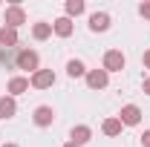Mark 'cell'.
<instances>
[{"instance_id": "obj_1", "label": "cell", "mask_w": 150, "mask_h": 147, "mask_svg": "<svg viewBox=\"0 0 150 147\" xmlns=\"http://www.w3.org/2000/svg\"><path fill=\"white\" fill-rule=\"evenodd\" d=\"M15 64H18V69H26V72L35 75L40 69V55H38L35 49H20L18 58H15Z\"/></svg>"}, {"instance_id": "obj_2", "label": "cell", "mask_w": 150, "mask_h": 147, "mask_svg": "<svg viewBox=\"0 0 150 147\" xmlns=\"http://www.w3.org/2000/svg\"><path fill=\"white\" fill-rule=\"evenodd\" d=\"M124 66H127V58H124L121 49H107L104 52V69L107 72H121Z\"/></svg>"}, {"instance_id": "obj_3", "label": "cell", "mask_w": 150, "mask_h": 147, "mask_svg": "<svg viewBox=\"0 0 150 147\" xmlns=\"http://www.w3.org/2000/svg\"><path fill=\"white\" fill-rule=\"evenodd\" d=\"M3 23H6V29H20L23 23H26V12H23V6H9L6 9V15H3Z\"/></svg>"}, {"instance_id": "obj_4", "label": "cell", "mask_w": 150, "mask_h": 147, "mask_svg": "<svg viewBox=\"0 0 150 147\" xmlns=\"http://www.w3.org/2000/svg\"><path fill=\"white\" fill-rule=\"evenodd\" d=\"M115 118L121 121V127H136V124L142 121V110H139L136 104H124V107H121V112H118Z\"/></svg>"}, {"instance_id": "obj_5", "label": "cell", "mask_w": 150, "mask_h": 147, "mask_svg": "<svg viewBox=\"0 0 150 147\" xmlns=\"http://www.w3.org/2000/svg\"><path fill=\"white\" fill-rule=\"evenodd\" d=\"M110 84V72L101 66V69H87V87L90 90H104Z\"/></svg>"}, {"instance_id": "obj_6", "label": "cell", "mask_w": 150, "mask_h": 147, "mask_svg": "<svg viewBox=\"0 0 150 147\" xmlns=\"http://www.w3.org/2000/svg\"><path fill=\"white\" fill-rule=\"evenodd\" d=\"M52 84H55V72L52 69H38L29 78V87H35V90H49Z\"/></svg>"}, {"instance_id": "obj_7", "label": "cell", "mask_w": 150, "mask_h": 147, "mask_svg": "<svg viewBox=\"0 0 150 147\" xmlns=\"http://www.w3.org/2000/svg\"><path fill=\"white\" fill-rule=\"evenodd\" d=\"M26 90H29V78H26V75H15V78H9V84H6V95H12V98L23 95Z\"/></svg>"}, {"instance_id": "obj_8", "label": "cell", "mask_w": 150, "mask_h": 147, "mask_svg": "<svg viewBox=\"0 0 150 147\" xmlns=\"http://www.w3.org/2000/svg\"><path fill=\"white\" fill-rule=\"evenodd\" d=\"M32 121H35L38 127H52V121H55V110L52 107H38L32 112Z\"/></svg>"}, {"instance_id": "obj_9", "label": "cell", "mask_w": 150, "mask_h": 147, "mask_svg": "<svg viewBox=\"0 0 150 147\" xmlns=\"http://www.w3.org/2000/svg\"><path fill=\"white\" fill-rule=\"evenodd\" d=\"M90 139H93V130L87 127V124H78V127H72L69 130V141H72V144H87V141H90Z\"/></svg>"}, {"instance_id": "obj_10", "label": "cell", "mask_w": 150, "mask_h": 147, "mask_svg": "<svg viewBox=\"0 0 150 147\" xmlns=\"http://www.w3.org/2000/svg\"><path fill=\"white\" fill-rule=\"evenodd\" d=\"M110 29V15L107 12H93L90 15V32H107Z\"/></svg>"}, {"instance_id": "obj_11", "label": "cell", "mask_w": 150, "mask_h": 147, "mask_svg": "<svg viewBox=\"0 0 150 147\" xmlns=\"http://www.w3.org/2000/svg\"><path fill=\"white\" fill-rule=\"evenodd\" d=\"M15 112H18V101L12 98V95H3L0 98V118L6 121V118H15Z\"/></svg>"}, {"instance_id": "obj_12", "label": "cell", "mask_w": 150, "mask_h": 147, "mask_svg": "<svg viewBox=\"0 0 150 147\" xmlns=\"http://www.w3.org/2000/svg\"><path fill=\"white\" fill-rule=\"evenodd\" d=\"M72 29H75V26H72V20L67 18V15H64V18H58L55 23H52V32H55L58 37H69V35H72Z\"/></svg>"}, {"instance_id": "obj_13", "label": "cell", "mask_w": 150, "mask_h": 147, "mask_svg": "<svg viewBox=\"0 0 150 147\" xmlns=\"http://www.w3.org/2000/svg\"><path fill=\"white\" fill-rule=\"evenodd\" d=\"M0 46H6V49H15L18 46V29H0Z\"/></svg>"}, {"instance_id": "obj_14", "label": "cell", "mask_w": 150, "mask_h": 147, "mask_svg": "<svg viewBox=\"0 0 150 147\" xmlns=\"http://www.w3.org/2000/svg\"><path fill=\"white\" fill-rule=\"evenodd\" d=\"M67 75H69V78H87V66H84V61L72 58V61L67 64Z\"/></svg>"}, {"instance_id": "obj_15", "label": "cell", "mask_w": 150, "mask_h": 147, "mask_svg": "<svg viewBox=\"0 0 150 147\" xmlns=\"http://www.w3.org/2000/svg\"><path fill=\"white\" fill-rule=\"evenodd\" d=\"M32 37H35V40L52 37V23H35V26H32Z\"/></svg>"}, {"instance_id": "obj_16", "label": "cell", "mask_w": 150, "mask_h": 147, "mask_svg": "<svg viewBox=\"0 0 150 147\" xmlns=\"http://www.w3.org/2000/svg\"><path fill=\"white\" fill-rule=\"evenodd\" d=\"M64 9H67V18L72 20V18H78V15H84V9H87V6H84V0H67V6H64Z\"/></svg>"}, {"instance_id": "obj_17", "label": "cell", "mask_w": 150, "mask_h": 147, "mask_svg": "<svg viewBox=\"0 0 150 147\" xmlns=\"http://www.w3.org/2000/svg\"><path fill=\"white\" fill-rule=\"evenodd\" d=\"M101 130H104V136H118V133H121V121H118V118H107V121H104V124H101Z\"/></svg>"}, {"instance_id": "obj_18", "label": "cell", "mask_w": 150, "mask_h": 147, "mask_svg": "<svg viewBox=\"0 0 150 147\" xmlns=\"http://www.w3.org/2000/svg\"><path fill=\"white\" fill-rule=\"evenodd\" d=\"M139 15L150 20V0H144V3H139Z\"/></svg>"}, {"instance_id": "obj_19", "label": "cell", "mask_w": 150, "mask_h": 147, "mask_svg": "<svg viewBox=\"0 0 150 147\" xmlns=\"http://www.w3.org/2000/svg\"><path fill=\"white\" fill-rule=\"evenodd\" d=\"M142 144L150 147V130H144V133H142Z\"/></svg>"}, {"instance_id": "obj_20", "label": "cell", "mask_w": 150, "mask_h": 147, "mask_svg": "<svg viewBox=\"0 0 150 147\" xmlns=\"http://www.w3.org/2000/svg\"><path fill=\"white\" fill-rule=\"evenodd\" d=\"M142 90H144V95H150V78H144V81H142Z\"/></svg>"}, {"instance_id": "obj_21", "label": "cell", "mask_w": 150, "mask_h": 147, "mask_svg": "<svg viewBox=\"0 0 150 147\" xmlns=\"http://www.w3.org/2000/svg\"><path fill=\"white\" fill-rule=\"evenodd\" d=\"M142 61H144V66H147V69H150V49H147V52H144V58H142Z\"/></svg>"}, {"instance_id": "obj_22", "label": "cell", "mask_w": 150, "mask_h": 147, "mask_svg": "<svg viewBox=\"0 0 150 147\" xmlns=\"http://www.w3.org/2000/svg\"><path fill=\"white\" fill-rule=\"evenodd\" d=\"M64 147H78V144H72V141H67V144H64Z\"/></svg>"}, {"instance_id": "obj_23", "label": "cell", "mask_w": 150, "mask_h": 147, "mask_svg": "<svg viewBox=\"0 0 150 147\" xmlns=\"http://www.w3.org/2000/svg\"><path fill=\"white\" fill-rule=\"evenodd\" d=\"M0 147H18V144H0Z\"/></svg>"}]
</instances>
